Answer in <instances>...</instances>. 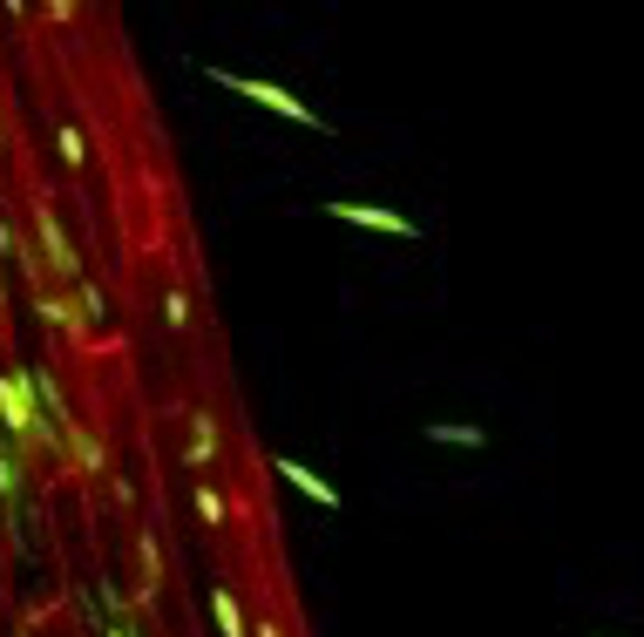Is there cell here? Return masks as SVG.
Wrapping results in <instances>:
<instances>
[{
  "mask_svg": "<svg viewBox=\"0 0 644 637\" xmlns=\"http://www.w3.org/2000/svg\"><path fill=\"white\" fill-rule=\"evenodd\" d=\"M0 434L21 441V448H54V428L41 420V401H35V380L27 373H0Z\"/></svg>",
  "mask_w": 644,
  "mask_h": 637,
  "instance_id": "6da1fadb",
  "label": "cell"
},
{
  "mask_svg": "<svg viewBox=\"0 0 644 637\" xmlns=\"http://www.w3.org/2000/svg\"><path fill=\"white\" fill-rule=\"evenodd\" d=\"M210 82L218 88H231V96H244V102H258V109H271V115H285V123H299V130H319V115L305 109L292 88H279V82H258V75H231V69H210Z\"/></svg>",
  "mask_w": 644,
  "mask_h": 637,
  "instance_id": "7a4b0ae2",
  "label": "cell"
},
{
  "mask_svg": "<svg viewBox=\"0 0 644 637\" xmlns=\"http://www.w3.org/2000/svg\"><path fill=\"white\" fill-rule=\"evenodd\" d=\"M35 237H41V258L54 265V279H69V285H82V258H75V245H69V231H61V218L48 204H35Z\"/></svg>",
  "mask_w": 644,
  "mask_h": 637,
  "instance_id": "3957f363",
  "label": "cell"
},
{
  "mask_svg": "<svg viewBox=\"0 0 644 637\" xmlns=\"http://www.w3.org/2000/svg\"><path fill=\"white\" fill-rule=\"evenodd\" d=\"M271 475H285V481H292V489H299L305 502H319L326 515H332V509H340V489H332V481H326V475H313V468H305V462H292V454H271Z\"/></svg>",
  "mask_w": 644,
  "mask_h": 637,
  "instance_id": "277c9868",
  "label": "cell"
},
{
  "mask_svg": "<svg viewBox=\"0 0 644 637\" xmlns=\"http://www.w3.org/2000/svg\"><path fill=\"white\" fill-rule=\"evenodd\" d=\"M340 224H366V231H387V237H414V224L401 210H380V204H326Z\"/></svg>",
  "mask_w": 644,
  "mask_h": 637,
  "instance_id": "5b68a950",
  "label": "cell"
},
{
  "mask_svg": "<svg viewBox=\"0 0 644 637\" xmlns=\"http://www.w3.org/2000/svg\"><path fill=\"white\" fill-rule=\"evenodd\" d=\"M224 454V434H218V414H191V448H183V468H210Z\"/></svg>",
  "mask_w": 644,
  "mask_h": 637,
  "instance_id": "8992f818",
  "label": "cell"
},
{
  "mask_svg": "<svg viewBox=\"0 0 644 637\" xmlns=\"http://www.w3.org/2000/svg\"><path fill=\"white\" fill-rule=\"evenodd\" d=\"M61 441H69V454H75V475H109V448L88 434V420H69Z\"/></svg>",
  "mask_w": 644,
  "mask_h": 637,
  "instance_id": "52a82bcc",
  "label": "cell"
},
{
  "mask_svg": "<svg viewBox=\"0 0 644 637\" xmlns=\"http://www.w3.org/2000/svg\"><path fill=\"white\" fill-rule=\"evenodd\" d=\"M210 617H218V637H252L244 630V611H238V597L224 584H210Z\"/></svg>",
  "mask_w": 644,
  "mask_h": 637,
  "instance_id": "ba28073f",
  "label": "cell"
},
{
  "mask_svg": "<svg viewBox=\"0 0 644 637\" xmlns=\"http://www.w3.org/2000/svg\"><path fill=\"white\" fill-rule=\"evenodd\" d=\"M35 313H41V326H54V332H82V313L69 306V298H54V292L35 298Z\"/></svg>",
  "mask_w": 644,
  "mask_h": 637,
  "instance_id": "9c48e42d",
  "label": "cell"
},
{
  "mask_svg": "<svg viewBox=\"0 0 644 637\" xmlns=\"http://www.w3.org/2000/svg\"><path fill=\"white\" fill-rule=\"evenodd\" d=\"M427 441H448V448H482L488 434L469 428V420H427Z\"/></svg>",
  "mask_w": 644,
  "mask_h": 637,
  "instance_id": "30bf717a",
  "label": "cell"
},
{
  "mask_svg": "<svg viewBox=\"0 0 644 637\" xmlns=\"http://www.w3.org/2000/svg\"><path fill=\"white\" fill-rule=\"evenodd\" d=\"M197 515H204L210 529H224V523H231V502H224V495H218V489H210V481H204V489H197Z\"/></svg>",
  "mask_w": 644,
  "mask_h": 637,
  "instance_id": "8fae6325",
  "label": "cell"
},
{
  "mask_svg": "<svg viewBox=\"0 0 644 637\" xmlns=\"http://www.w3.org/2000/svg\"><path fill=\"white\" fill-rule=\"evenodd\" d=\"M75 298H82V319H109V298H102V285H75Z\"/></svg>",
  "mask_w": 644,
  "mask_h": 637,
  "instance_id": "7c38bea8",
  "label": "cell"
},
{
  "mask_svg": "<svg viewBox=\"0 0 644 637\" xmlns=\"http://www.w3.org/2000/svg\"><path fill=\"white\" fill-rule=\"evenodd\" d=\"M14 495H21V462L0 448V502H14Z\"/></svg>",
  "mask_w": 644,
  "mask_h": 637,
  "instance_id": "4fadbf2b",
  "label": "cell"
},
{
  "mask_svg": "<svg viewBox=\"0 0 644 637\" xmlns=\"http://www.w3.org/2000/svg\"><path fill=\"white\" fill-rule=\"evenodd\" d=\"M157 597V536H143V603Z\"/></svg>",
  "mask_w": 644,
  "mask_h": 637,
  "instance_id": "5bb4252c",
  "label": "cell"
},
{
  "mask_svg": "<svg viewBox=\"0 0 644 637\" xmlns=\"http://www.w3.org/2000/svg\"><path fill=\"white\" fill-rule=\"evenodd\" d=\"M163 319H170V326H191V298L170 292V298H163Z\"/></svg>",
  "mask_w": 644,
  "mask_h": 637,
  "instance_id": "9a60e30c",
  "label": "cell"
},
{
  "mask_svg": "<svg viewBox=\"0 0 644 637\" xmlns=\"http://www.w3.org/2000/svg\"><path fill=\"white\" fill-rule=\"evenodd\" d=\"M88 149H82V130H61V163H82Z\"/></svg>",
  "mask_w": 644,
  "mask_h": 637,
  "instance_id": "2e32d148",
  "label": "cell"
},
{
  "mask_svg": "<svg viewBox=\"0 0 644 637\" xmlns=\"http://www.w3.org/2000/svg\"><path fill=\"white\" fill-rule=\"evenodd\" d=\"M252 637H285V624H258V630H252Z\"/></svg>",
  "mask_w": 644,
  "mask_h": 637,
  "instance_id": "e0dca14e",
  "label": "cell"
},
{
  "mask_svg": "<svg viewBox=\"0 0 644 637\" xmlns=\"http://www.w3.org/2000/svg\"><path fill=\"white\" fill-rule=\"evenodd\" d=\"M109 637H136V630H122V624H116V630H109Z\"/></svg>",
  "mask_w": 644,
  "mask_h": 637,
  "instance_id": "ac0fdd59",
  "label": "cell"
}]
</instances>
